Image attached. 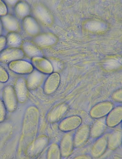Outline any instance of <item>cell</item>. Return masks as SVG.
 Wrapping results in <instances>:
<instances>
[{
  "instance_id": "cell-1",
  "label": "cell",
  "mask_w": 122,
  "mask_h": 159,
  "mask_svg": "<svg viewBox=\"0 0 122 159\" xmlns=\"http://www.w3.org/2000/svg\"><path fill=\"white\" fill-rule=\"evenodd\" d=\"M2 98L7 111L13 112L16 109L18 101L13 86L9 84L4 87L2 91Z\"/></svg>"
},
{
  "instance_id": "cell-2",
  "label": "cell",
  "mask_w": 122,
  "mask_h": 159,
  "mask_svg": "<svg viewBox=\"0 0 122 159\" xmlns=\"http://www.w3.org/2000/svg\"><path fill=\"white\" fill-rule=\"evenodd\" d=\"M33 17L46 26L52 24L53 17L47 8L44 4L38 3L33 6L32 10Z\"/></svg>"
},
{
  "instance_id": "cell-3",
  "label": "cell",
  "mask_w": 122,
  "mask_h": 159,
  "mask_svg": "<svg viewBox=\"0 0 122 159\" xmlns=\"http://www.w3.org/2000/svg\"><path fill=\"white\" fill-rule=\"evenodd\" d=\"M8 67L11 71L20 75H28L34 69L30 62L23 59L9 62Z\"/></svg>"
},
{
  "instance_id": "cell-4",
  "label": "cell",
  "mask_w": 122,
  "mask_h": 159,
  "mask_svg": "<svg viewBox=\"0 0 122 159\" xmlns=\"http://www.w3.org/2000/svg\"><path fill=\"white\" fill-rule=\"evenodd\" d=\"M25 54L21 48L7 47L0 53V62L8 63L17 60L22 59Z\"/></svg>"
},
{
  "instance_id": "cell-5",
  "label": "cell",
  "mask_w": 122,
  "mask_h": 159,
  "mask_svg": "<svg viewBox=\"0 0 122 159\" xmlns=\"http://www.w3.org/2000/svg\"><path fill=\"white\" fill-rule=\"evenodd\" d=\"M30 62L34 69L45 75L52 72L53 67L50 62L43 56H37L31 58Z\"/></svg>"
},
{
  "instance_id": "cell-6",
  "label": "cell",
  "mask_w": 122,
  "mask_h": 159,
  "mask_svg": "<svg viewBox=\"0 0 122 159\" xmlns=\"http://www.w3.org/2000/svg\"><path fill=\"white\" fill-rule=\"evenodd\" d=\"M22 24L25 33L30 36L34 37L40 33V25L33 16L29 15L25 17L22 20Z\"/></svg>"
},
{
  "instance_id": "cell-7",
  "label": "cell",
  "mask_w": 122,
  "mask_h": 159,
  "mask_svg": "<svg viewBox=\"0 0 122 159\" xmlns=\"http://www.w3.org/2000/svg\"><path fill=\"white\" fill-rule=\"evenodd\" d=\"M14 88L18 102L20 103L25 102L28 95L26 79L22 77L17 78L15 81Z\"/></svg>"
},
{
  "instance_id": "cell-8",
  "label": "cell",
  "mask_w": 122,
  "mask_h": 159,
  "mask_svg": "<svg viewBox=\"0 0 122 159\" xmlns=\"http://www.w3.org/2000/svg\"><path fill=\"white\" fill-rule=\"evenodd\" d=\"M45 75L36 69L29 74L26 79L28 90H34L40 87L44 83Z\"/></svg>"
},
{
  "instance_id": "cell-9",
  "label": "cell",
  "mask_w": 122,
  "mask_h": 159,
  "mask_svg": "<svg viewBox=\"0 0 122 159\" xmlns=\"http://www.w3.org/2000/svg\"><path fill=\"white\" fill-rule=\"evenodd\" d=\"M21 48L25 55L31 58L35 57L43 56V52L40 48L32 41L23 40Z\"/></svg>"
},
{
  "instance_id": "cell-10",
  "label": "cell",
  "mask_w": 122,
  "mask_h": 159,
  "mask_svg": "<svg viewBox=\"0 0 122 159\" xmlns=\"http://www.w3.org/2000/svg\"><path fill=\"white\" fill-rule=\"evenodd\" d=\"M56 36L50 32L39 33L33 37L32 41L39 47H46L54 44L57 41Z\"/></svg>"
},
{
  "instance_id": "cell-11",
  "label": "cell",
  "mask_w": 122,
  "mask_h": 159,
  "mask_svg": "<svg viewBox=\"0 0 122 159\" xmlns=\"http://www.w3.org/2000/svg\"><path fill=\"white\" fill-rule=\"evenodd\" d=\"M3 28L6 30L10 32H17L20 28V25L18 19L14 15L8 13L1 17Z\"/></svg>"
},
{
  "instance_id": "cell-12",
  "label": "cell",
  "mask_w": 122,
  "mask_h": 159,
  "mask_svg": "<svg viewBox=\"0 0 122 159\" xmlns=\"http://www.w3.org/2000/svg\"><path fill=\"white\" fill-rule=\"evenodd\" d=\"M59 75L56 73H52L46 78L43 84L44 93L49 95L54 93L56 89L59 82Z\"/></svg>"
},
{
  "instance_id": "cell-13",
  "label": "cell",
  "mask_w": 122,
  "mask_h": 159,
  "mask_svg": "<svg viewBox=\"0 0 122 159\" xmlns=\"http://www.w3.org/2000/svg\"><path fill=\"white\" fill-rule=\"evenodd\" d=\"M16 16L19 19L23 20L30 15L31 8L29 4L25 1H19L14 7Z\"/></svg>"
},
{
  "instance_id": "cell-14",
  "label": "cell",
  "mask_w": 122,
  "mask_h": 159,
  "mask_svg": "<svg viewBox=\"0 0 122 159\" xmlns=\"http://www.w3.org/2000/svg\"><path fill=\"white\" fill-rule=\"evenodd\" d=\"M6 38L8 47L21 48L23 40L21 35L18 32H9Z\"/></svg>"
},
{
  "instance_id": "cell-15",
  "label": "cell",
  "mask_w": 122,
  "mask_h": 159,
  "mask_svg": "<svg viewBox=\"0 0 122 159\" xmlns=\"http://www.w3.org/2000/svg\"><path fill=\"white\" fill-rule=\"evenodd\" d=\"M48 143L46 137H42L36 140L31 148V155L33 156L37 155L40 153L46 147Z\"/></svg>"
},
{
  "instance_id": "cell-16",
  "label": "cell",
  "mask_w": 122,
  "mask_h": 159,
  "mask_svg": "<svg viewBox=\"0 0 122 159\" xmlns=\"http://www.w3.org/2000/svg\"><path fill=\"white\" fill-rule=\"evenodd\" d=\"M61 152L59 147L56 144L52 145L47 153V157L48 159H59L60 157Z\"/></svg>"
},
{
  "instance_id": "cell-17",
  "label": "cell",
  "mask_w": 122,
  "mask_h": 159,
  "mask_svg": "<svg viewBox=\"0 0 122 159\" xmlns=\"http://www.w3.org/2000/svg\"><path fill=\"white\" fill-rule=\"evenodd\" d=\"M9 79V73L6 69L0 64V83H5Z\"/></svg>"
},
{
  "instance_id": "cell-18",
  "label": "cell",
  "mask_w": 122,
  "mask_h": 159,
  "mask_svg": "<svg viewBox=\"0 0 122 159\" xmlns=\"http://www.w3.org/2000/svg\"><path fill=\"white\" fill-rule=\"evenodd\" d=\"M7 110L2 100L0 98V123L5 120Z\"/></svg>"
},
{
  "instance_id": "cell-19",
  "label": "cell",
  "mask_w": 122,
  "mask_h": 159,
  "mask_svg": "<svg viewBox=\"0 0 122 159\" xmlns=\"http://www.w3.org/2000/svg\"><path fill=\"white\" fill-rule=\"evenodd\" d=\"M7 5L4 1L0 0V17L4 16L8 14Z\"/></svg>"
},
{
  "instance_id": "cell-20",
  "label": "cell",
  "mask_w": 122,
  "mask_h": 159,
  "mask_svg": "<svg viewBox=\"0 0 122 159\" xmlns=\"http://www.w3.org/2000/svg\"><path fill=\"white\" fill-rule=\"evenodd\" d=\"M6 46V37L2 35L0 36V53L5 48Z\"/></svg>"
},
{
  "instance_id": "cell-21",
  "label": "cell",
  "mask_w": 122,
  "mask_h": 159,
  "mask_svg": "<svg viewBox=\"0 0 122 159\" xmlns=\"http://www.w3.org/2000/svg\"><path fill=\"white\" fill-rule=\"evenodd\" d=\"M19 1L18 0H6L5 2L6 5L8 4L10 6L15 5Z\"/></svg>"
},
{
  "instance_id": "cell-22",
  "label": "cell",
  "mask_w": 122,
  "mask_h": 159,
  "mask_svg": "<svg viewBox=\"0 0 122 159\" xmlns=\"http://www.w3.org/2000/svg\"><path fill=\"white\" fill-rule=\"evenodd\" d=\"M3 26L0 17V36L2 35L3 30Z\"/></svg>"
}]
</instances>
